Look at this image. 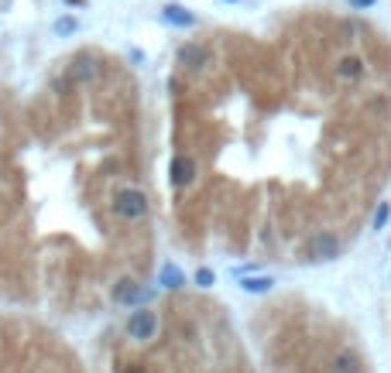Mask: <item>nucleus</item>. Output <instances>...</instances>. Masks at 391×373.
Segmentation results:
<instances>
[{"label": "nucleus", "instance_id": "nucleus-1", "mask_svg": "<svg viewBox=\"0 0 391 373\" xmlns=\"http://www.w3.org/2000/svg\"><path fill=\"white\" fill-rule=\"evenodd\" d=\"M113 212L120 219H141L148 212V195L137 192V188H120L117 199H113Z\"/></svg>", "mask_w": 391, "mask_h": 373}, {"label": "nucleus", "instance_id": "nucleus-2", "mask_svg": "<svg viewBox=\"0 0 391 373\" xmlns=\"http://www.w3.org/2000/svg\"><path fill=\"white\" fill-rule=\"evenodd\" d=\"M155 329H158V319H155V312H148V308H137V312L127 319V336L137 339V343L151 339Z\"/></svg>", "mask_w": 391, "mask_h": 373}, {"label": "nucleus", "instance_id": "nucleus-3", "mask_svg": "<svg viewBox=\"0 0 391 373\" xmlns=\"http://www.w3.org/2000/svg\"><path fill=\"white\" fill-rule=\"evenodd\" d=\"M340 236H333V233H316L312 240H309V257L312 261H336L340 257Z\"/></svg>", "mask_w": 391, "mask_h": 373}, {"label": "nucleus", "instance_id": "nucleus-4", "mask_svg": "<svg viewBox=\"0 0 391 373\" xmlns=\"http://www.w3.org/2000/svg\"><path fill=\"white\" fill-rule=\"evenodd\" d=\"M69 79H73V83H97L99 79V62L93 59V55H79V59H73Z\"/></svg>", "mask_w": 391, "mask_h": 373}, {"label": "nucleus", "instance_id": "nucleus-5", "mask_svg": "<svg viewBox=\"0 0 391 373\" xmlns=\"http://www.w3.org/2000/svg\"><path fill=\"white\" fill-rule=\"evenodd\" d=\"M179 62H182V65H189L193 72H199V69H206V65H209V48H206V45H196V41H189V45H182V48H179Z\"/></svg>", "mask_w": 391, "mask_h": 373}, {"label": "nucleus", "instance_id": "nucleus-6", "mask_svg": "<svg viewBox=\"0 0 391 373\" xmlns=\"http://www.w3.org/2000/svg\"><path fill=\"white\" fill-rule=\"evenodd\" d=\"M361 76H364V59H361V55H343V59H336V79L357 83Z\"/></svg>", "mask_w": 391, "mask_h": 373}, {"label": "nucleus", "instance_id": "nucleus-7", "mask_svg": "<svg viewBox=\"0 0 391 373\" xmlns=\"http://www.w3.org/2000/svg\"><path fill=\"white\" fill-rule=\"evenodd\" d=\"M196 179V161L193 158H186V154H182V158H175V161H172V185H189V182H193Z\"/></svg>", "mask_w": 391, "mask_h": 373}, {"label": "nucleus", "instance_id": "nucleus-8", "mask_svg": "<svg viewBox=\"0 0 391 373\" xmlns=\"http://www.w3.org/2000/svg\"><path fill=\"white\" fill-rule=\"evenodd\" d=\"M162 17L169 21V24H175V28H193V14L186 10V7H179V3H169L165 10H162Z\"/></svg>", "mask_w": 391, "mask_h": 373}, {"label": "nucleus", "instance_id": "nucleus-9", "mask_svg": "<svg viewBox=\"0 0 391 373\" xmlns=\"http://www.w3.org/2000/svg\"><path fill=\"white\" fill-rule=\"evenodd\" d=\"M113 298H117L120 305H134V301L141 298V288H137L134 281H127V278H124L120 284H117V288H113Z\"/></svg>", "mask_w": 391, "mask_h": 373}, {"label": "nucleus", "instance_id": "nucleus-10", "mask_svg": "<svg viewBox=\"0 0 391 373\" xmlns=\"http://www.w3.org/2000/svg\"><path fill=\"white\" fill-rule=\"evenodd\" d=\"M333 373H361V360H357V353H350V350L336 353V360H333Z\"/></svg>", "mask_w": 391, "mask_h": 373}, {"label": "nucleus", "instance_id": "nucleus-11", "mask_svg": "<svg viewBox=\"0 0 391 373\" xmlns=\"http://www.w3.org/2000/svg\"><path fill=\"white\" fill-rule=\"evenodd\" d=\"M158 284H165V288H172V291H175V288H182V284H186V278H182V271H179L172 261H165V264H162V278H158Z\"/></svg>", "mask_w": 391, "mask_h": 373}, {"label": "nucleus", "instance_id": "nucleus-12", "mask_svg": "<svg viewBox=\"0 0 391 373\" xmlns=\"http://www.w3.org/2000/svg\"><path fill=\"white\" fill-rule=\"evenodd\" d=\"M271 278H240V288L244 291H251V294H265V291H271Z\"/></svg>", "mask_w": 391, "mask_h": 373}, {"label": "nucleus", "instance_id": "nucleus-13", "mask_svg": "<svg viewBox=\"0 0 391 373\" xmlns=\"http://www.w3.org/2000/svg\"><path fill=\"white\" fill-rule=\"evenodd\" d=\"M388 216H391V205H388V202H381V205H378V212H374V223H371V226H374V230H385Z\"/></svg>", "mask_w": 391, "mask_h": 373}, {"label": "nucleus", "instance_id": "nucleus-14", "mask_svg": "<svg viewBox=\"0 0 391 373\" xmlns=\"http://www.w3.org/2000/svg\"><path fill=\"white\" fill-rule=\"evenodd\" d=\"M55 31H59V34H73V31H76V17H62V21L55 24Z\"/></svg>", "mask_w": 391, "mask_h": 373}, {"label": "nucleus", "instance_id": "nucleus-15", "mask_svg": "<svg viewBox=\"0 0 391 373\" xmlns=\"http://www.w3.org/2000/svg\"><path fill=\"white\" fill-rule=\"evenodd\" d=\"M196 284H199V288H213V271H206V268L196 271Z\"/></svg>", "mask_w": 391, "mask_h": 373}, {"label": "nucleus", "instance_id": "nucleus-16", "mask_svg": "<svg viewBox=\"0 0 391 373\" xmlns=\"http://www.w3.org/2000/svg\"><path fill=\"white\" fill-rule=\"evenodd\" d=\"M350 3H354V7H357V10H364V7H374V3H378V0H350Z\"/></svg>", "mask_w": 391, "mask_h": 373}, {"label": "nucleus", "instance_id": "nucleus-17", "mask_svg": "<svg viewBox=\"0 0 391 373\" xmlns=\"http://www.w3.org/2000/svg\"><path fill=\"white\" fill-rule=\"evenodd\" d=\"M124 373H144V370H141V367H134V370H124Z\"/></svg>", "mask_w": 391, "mask_h": 373}, {"label": "nucleus", "instance_id": "nucleus-18", "mask_svg": "<svg viewBox=\"0 0 391 373\" xmlns=\"http://www.w3.org/2000/svg\"><path fill=\"white\" fill-rule=\"evenodd\" d=\"M230 3H233V0H230Z\"/></svg>", "mask_w": 391, "mask_h": 373}]
</instances>
